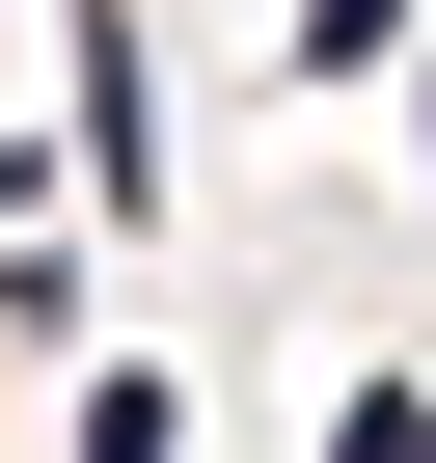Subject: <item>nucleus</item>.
Wrapping results in <instances>:
<instances>
[{"label": "nucleus", "instance_id": "1", "mask_svg": "<svg viewBox=\"0 0 436 463\" xmlns=\"http://www.w3.org/2000/svg\"><path fill=\"white\" fill-rule=\"evenodd\" d=\"M82 191H164V109H137V28H82Z\"/></svg>", "mask_w": 436, "mask_h": 463}, {"label": "nucleus", "instance_id": "2", "mask_svg": "<svg viewBox=\"0 0 436 463\" xmlns=\"http://www.w3.org/2000/svg\"><path fill=\"white\" fill-rule=\"evenodd\" d=\"M327 463H436V382H355V409H327Z\"/></svg>", "mask_w": 436, "mask_h": 463}, {"label": "nucleus", "instance_id": "4", "mask_svg": "<svg viewBox=\"0 0 436 463\" xmlns=\"http://www.w3.org/2000/svg\"><path fill=\"white\" fill-rule=\"evenodd\" d=\"M409 137H436V55H409Z\"/></svg>", "mask_w": 436, "mask_h": 463}, {"label": "nucleus", "instance_id": "3", "mask_svg": "<svg viewBox=\"0 0 436 463\" xmlns=\"http://www.w3.org/2000/svg\"><path fill=\"white\" fill-rule=\"evenodd\" d=\"M300 55H436V0H300Z\"/></svg>", "mask_w": 436, "mask_h": 463}]
</instances>
